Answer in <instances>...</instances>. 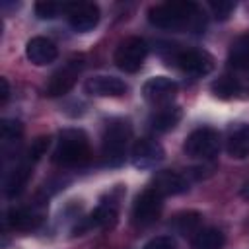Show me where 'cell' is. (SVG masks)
<instances>
[{"instance_id":"1","label":"cell","mask_w":249,"mask_h":249,"mask_svg":"<svg viewBox=\"0 0 249 249\" xmlns=\"http://www.w3.org/2000/svg\"><path fill=\"white\" fill-rule=\"evenodd\" d=\"M53 160L64 167H78L89 160V142L84 130L66 128L60 132Z\"/></svg>"},{"instance_id":"2","label":"cell","mask_w":249,"mask_h":249,"mask_svg":"<svg viewBox=\"0 0 249 249\" xmlns=\"http://www.w3.org/2000/svg\"><path fill=\"white\" fill-rule=\"evenodd\" d=\"M198 16V8L195 2H165L150 8L148 19L152 25L160 29H181L187 27Z\"/></svg>"},{"instance_id":"3","label":"cell","mask_w":249,"mask_h":249,"mask_svg":"<svg viewBox=\"0 0 249 249\" xmlns=\"http://www.w3.org/2000/svg\"><path fill=\"white\" fill-rule=\"evenodd\" d=\"M132 136V128L128 121L115 119L105 126L103 132V160L107 165L115 167L124 161V152L128 146V140Z\"/></svg>"},{"instance_id":"4","label":"cell","mask_w":249,"mask_h":249,"mask_svg":"<svg viewBox=\"0 0 249 249\" xmlns=\"http://www.w3.org/2000/svg\"><path fill=\"white\" fill-rule=\"evenodd\" d=\"M218 150H220V134L210 126H200L193 130L183 144V152L191 158L210 160L218 154Z\"/></svg>"},{"instance_id":"5","label":"cell","mask_w":249,"mask_h":249,"mask_svg":"<svg viewBox=\"0 0 249 249\" xmlns=\"http://www.w3.org/2000/svg\"><path fill=\"white\" fill-rule=\"evenodd\" d=\"M148 54V47L144 39L140 37H128L123 43H119L115 51V64L123 72H138L144 64V58Z\"/></svg>"},{"instance_id":"6","label":"cell","mask_w":249,"mask_h":249,"mask_svg":"<svg viewBox=\"0 0 249 249\" xmlns=\"http://www.w3.org/2000/svg\"><path fill=\"white\" fill-rule=\"evenodd\" d=\"M161 198L163 196L158 191H154L152 187L142 191L136 196L134 206H132V222L136 226H150V224H154L160 218V214H161V206H163Z\"/></svg>"},{"instance_id":"7","label":"cell","mask_w":249,"mask_h":249,"mask_svg":"<svg viewBox=\"0 0 249 249\" xmlns=\"http://www.w3.org/2000/svg\"><path fill=\"white\" fill-rule=\"evenodd\" d=\"M82 60H78V58H72V60H68L62 68H58L53 76H51V80H49V84H47V88H45V93L49 95V97H58V95H64V93H68L72 88H74V84H76V80H78V74L82 72Z\"/></svg>"},{"instance_id":"8","label":"cell","mask_w":249,"mask_h":249,"mask_svg":"<svg viewBox=\"0 0 249 249\" xmlns=\"http://www.w3.org/2000/svg\"><path fill=\"white\" fill-rule=\"evenodd\" d=\"M68 23L78 33H88L99 23V8L91 2H72L66 4Z\"/></svg>"},{"instance_id":"9","label":"cell","mask_w":249,"mask_h":249,"mask_svg":"<svg viewBox=\"0 0 249 249\" xmlns=\"http://www.w3.org/2000/svg\"><path fill=\"white\" fill-rule=\"evenodd\" d=\"M173 62L191 76H204L212 70L214 60L206 51H198V49H183L177 51L173 54Z\"/></svg>"},{"instance_id":"10","label":"cell","mask_w":249,"mask_h":249,"mask_svg":"<svg viewBox=\"0 0 249 249\" xmlns=\"http://www.w3.org/2000/svg\"><path fill=\"white\" fill-rule=\"evenodd\" d=\"M142 93H144L146 101H150L154 105H167L177 93V84L171 78L156 76L144 84Z\"/></svg>"},{"instance_id":"11","label":"cell","mask_w":249,"mask_h":249,"mask_svg":"<svg viewBox=\"0 0 249 249\" xmlns=\"http://www.w3.org/2000/svg\"><path fill=\"white\" fill-rule=\"evenodd\" d=\"M161 160H163V148L152 138H140L132 146V163H134V167L148 169V167H154L156 163H160Z\"/></svg>"},{"instance_id":"12","label":"cell","mask_w":249,"mask_h":249,"mask_svg":"<svg viewBox=\"0 0 249 249\" xmlns=\"http://www.w3.org/2000/svg\"><path fill=\"white\" fill-rule=\"evenodd\" d=\"M86 91L89 95H97V97H119L124 95L128 86L115 76H93L86 82Z\"/></svg>"},{"instance_id":"13","label":"cell","mask_w":249,"mask_h":249,"mask_svg":"<svg viewBox=\"0 0 249 249\" xmlns=\"http://www.w3.org/2000/svg\"><path fill=\"white\" fill-rule=\"evenodd\" d=\"M25 54H27V58H29L33 64L45 66V64H51V62L56 60L58 49H56V45H54L51 39H47V37H33V39H29L27 45H25Z\"/></svg>"},{"instance_id":"14","label":"cell","mask_w":249,"mask_h":249,"mask_svg":"<svg viewBox=\"0 0 249 249\" xmlns=\"http://www.w3.org/2000/svg\"><path fill=\"white\" fill-rule=\"evenodd\" d=\"M152 189L158 191L161 196L165 195H181L189 189V183L183 175L175 173V171H160L156 173V177L152 179Z\"/></svg>"},{"instance_id":"15","label":"cell","mask_w":249,"mask_h":249,"mask_svg":"<svg viewBox=\"0 0 249 249\" xmlns=\"http://www.w3.org/2000/svg\"><path fill=\"white\" fill-rule=\"evenodd\" d=\"M181 117H183V113H181L179 107H175V105H165V107L158 109V111L150 117V126H152L154 130H158V132H167V130H171V128L177 126V123L181 121Z\"/></svg>"},{"instance_id":"16","label":"cell","mask_w":249,"mask_h":249,"mask_svg":"<svg viewBox=\"0 0 249 249\" xmlns=\"http://www.w3.org/2000/svg\"><path fill=\"white\" fill-rule=\"evenodd\" d=\"M226 150L235 160H243L249 156V124H239L235 130H231Z\"/></svg>"},{"instance_id":"17","label":"cell","mask_w":249,"mask_h":249,"mask_svg":"<svg viewBox=\"0 0 249 249\" xmlns=\"http://www.w3.org/2000/svg\"><path fill=\"white\" fill-rule=\"evenodd\" d=\"M117 222V206L113 202H103L99 204L91 214L89 218L86 220V228H101V230H107V228H113Z\"/></svg>"},{"instance_id":"18","label":"cell","mask_w":249,"mask_h":249,"mask_svg":"<svg viewBox=\"0 0 249 249\" xmlns=\"http://www.w3.org/2000/svg\"><path fill=\"white\" fill-rule=\"evenodd\" d=\"M8 224L14 228V230H33L41 224V214L29 210V208H12L8 212Z\"/></svg>"},{"instance_id":"19","label":"cell","mask_w":249,"mask_h":249,"mask_svg":"<svg viewBox=\"0 0 249 249\" xmlns=\"http://www.w3.org/2000/svg\"><path fill=\"white\" fill-rule=\"evenodd\" d=\"M224 233L216 228L198 230L191 241V249H222L224 247Z\"/></svg>"},{"instance_id":"20","label":"cell","mask_w":249,"mask_h":249,"mask_svg":"<svg viewBox=\"0 0 249 249\" xmlns=\"http://www.w3.org/2000/svg\"><path fill=\"white\" fill-rule=\"evenodd\" d=\"M230 62L235 68L249 70V31L233 41L230 49Z\"/></svg>"},{"instance_id":"21","label":"cell","mask_w":249,"mask_h":249,"mask_svg":"<svg viewBox=\"0 0 249 249\" xmlns=\"http://www.w3.org/2000/svg\"><path fill=\"white\" fill-rule=\"evenodd\" d=\"M29 173H31V167L27 163L23 165H18L14 171H10V175L6 177V195L8 196H16L23 191L27 179H29Z\"/></svg>"},{"instance_id":"22","label":"cell","mask_w":249,"mask_h":249,"mask_svg":"<svg viewBox=\"0 0 249 249\" xmlns=\"http://www.w3.org/2000/svg\"><path fill=\"white\" fill-rule=\"evenodd\" d=\"M239 82L231 76H222L216 82H212V93L220 99H231L239 93Z\"/></svg>"},{"instance_id":"23","label":"cell","mask_w":249,"mask_h":249,"mask_svg":"<svg viewBox=\"0 0 249 249\" xmlns=\"http://www.w3.org/2000/svg\"><path fill=\"white\" fill-rule=\"evenodd\" d=\"M198 224H200V214L198 212H183V214H177L175 220H173V226L183 235L195 231L198 228Z\"/></svg>"},{"instance_id":"24","label":"cell","mask_w":249,"mask_h":249,"mask_svg":"<svg viewBox=\"0 0 249 249\" xmlns=\"http://www.w3.org/2000/svg\"><path fill=\"white\" fill-rule=\"evenodd\" d=\"M23 132V126L19 121L16 119H4L2 124H0V134H2V140L4 142H14L21 136Z\"/></svg>"},{"instance_id":"25","label":"cell","mask_w":249,"mask_h":249,"mask_svg":"<svg viewBox=\"0 0 249 249\" xmlns=\"http://www.w3.org/2000/svg\"><path fill=\"white\" fill-rule=\"evenodd\" d=\"M60 10H66V4H56V2H51V0H43V2H37L35 4V14L41 19H51Z\"/></svg>"},{"instance_id":"26","label":"cell","mask_w":249,"mask_h":249,"mask_svg":"<svg viewBox=\"0 0 249 249\" xmlns=\"http://www.w3.org/2000/svg\"><path fill=\"white\" fill-rule=\"evenodd\" d=\"M210 10L214 12V16L218 19H226L233 10V2H230V0H218V2L212 0L210 2Z\"/></svg>"},{"instance_id":"27","label":"cell","mask_w":249,"mask_h":249,"mask_svg":"<svg viewBox=\"0 0 249 249\" xmlns=\"http://www.w3.org/2000/svg\"><path fill=\"white\" fill-rule=\"evenodd\" d=\"M144 249H175V241L171 235H158L154 239H150Z\"/></svg>"},{"instance_id":"28","label":"cell","mask_w":249,"mask_h":249,"mask_svg":"<svg viewBox=\"0 0 249 249\" xmlns=\"http://www.w3.org/2000/svg\"><path fill=\"white\" fill-rule=\"evenodd\" d=\"M47 146H49V138H37L29 148V160H39L47 152Z\"/></svg>"},{"instance_id":"29","label":"cell","mask_w":249,"mask_h":249,"mask_svg":"<svg viewBox=\"0 0 249 249\" xmlns=\"http://www.w3.org/2000/svg\"><path fill=\"white\" fill-rule=\"evenodd\" d=\"M0 86H2V97H0V103L4 105L8 101V95H10V86H8V80L6 78H0Z\"/></svg>"},{"instance_id":"30","label":"cell","mask_w":249,"mask_h":249,"mask_svg":"<svg viewBox=\"0 0 249 249\" xmlns=\"http://www.w3.org/2000/svg\"><path fill=\"white\" fill-rule=\"evenodd\" d=\"M241 195H243L245 198H249V183H247V185L243 187V191H241Z\"/></svg>"}]
</instances>
